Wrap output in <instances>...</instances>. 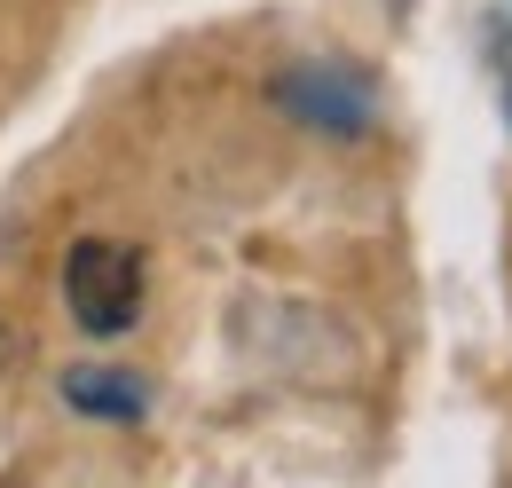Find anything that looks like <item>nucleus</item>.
<instances>
[{
    "label": "nucleus",
    "mask_w": 512,
    "mask_h": 488,
    "mask_svg": "<svg viewBox=\"0 0 512 488\" xmlns=\"http://www.w3.org/2000/svg\"><path fill=\"white\" fill-rule=\"evenodd\" d=\"M284 103L308 126H331V134H363V126H371V87H363L355 71H339V63L292 71V79H284Z\"/></svg>",
    "instance_id": "obj_2"
},
{
    "label": "nucleus",
    "mask_w": 512,
    "mask_h": 488,
    "mask_svg": "<svg viewBox=\"0 0 512 488\" xmlns=\"http://www.w3.org/2000/svg\"><path fill=\"white\" fill-rule=\"evenodd\" d=\"M505 95H512V56H505Z\"/></svg>",
    "instance_id": "obj_4"
},
{
    "label": "nucleus",
    "mask_w": 512,
    "mask_h": 488,
    "mask_svg": "<svg viewBox=\"0 0 512 488\" xmlns=\"http://www.w3.org/2000/svg\"><path fill=\"white\" fill-rule=\"evenodd\" d=\"M64 300H71V315H79L87 331H127L134 307H142V260H134V244H111V237L71 244Z\"/></svg>",
    "instance_id": "obj_1"
},
{
    "label": "nucleus",
    "mask_w": 512,
    "mask_h": 488,
    "mask_svg": "<svg viewBox=\"0 0 512 488\" xmlns=\"http://www.w3.org/2000/svg\"><path fill=\"white\" fill-rule=\"evenodd\" d=\"M64 402L87 410V418H119V426H127V418L150 410V386L119 363H79V370H64Z\"/></svg>",
    "instance_id": "obj_3"
}]
</instances>
